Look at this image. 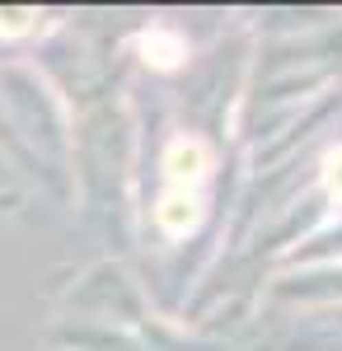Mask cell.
Returning <instances> with one entry per match:
<instances>
[{"label":"cell","mask_w":342,"mask_h":351,"mask_svg":"<svg viewBox=\"0 0 342 351\" xmlns=\"http://www.w3.org/2000/svg\"><path fill=\"white\" fill-rule=\"evenodd\" d=\"M159 225H164V234H187V230L197 225V197L174 188L159 202Z\"/></svg>","instance_id":"2"},{"label":"cell","mask_w":342,"mask_h":351,"mask_svg":"<svg viewBox=\"0 0 342 351\" xmlns=\"http://www.w3.org/2000/svg\"><path fill=\"white\" fill-rule=\"evenodd\" d=\"M141 47H146V61H150V66H159V71H169V66H179V61H183V38H179V33H164V28H155V33H146V43H141Z\"/></svg>","instance_id":"3"},{"label":"cell","mask_w":342,"mask_h":351,"mask_svg":"<svg viewBox=\"0 0 342 351\" xmlns=\"http://www.w3.org/2000/svg\"><path fill=\"white\" fill-rule=\"evenodd\" d=\"M164 164H169V178L174 183H197L207 173V145L202 141H174Z\"/></svg>","instance_id":"1"},{"label":"cell","mask_w":342,"mask_h":351,"mask_svg":"<svg viewBox=\"0 0 342 351\" xmlns=\"http://www.w3.org/2000/svg\"><path fill=\"white\" fill-rule=\"evenodd\" d=\"M328 192H333V197L342 202V150L333 155V160H328Z\"/></svg>","instance_id":"4"}]
</instances>
